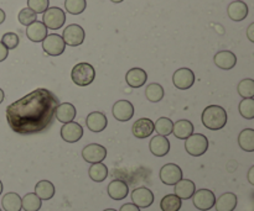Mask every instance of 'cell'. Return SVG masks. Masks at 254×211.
<instances>
[{"label":"cell","mask_w":254,"mask_h":211,"mask_svg":"<svg viewBox=\"0 0 254 211\" xmlns=\"http://www.w3.org/2000/svg\"><path fill=\"white\" fill-rule=\"evenodd\" d=\"M181 205H183L181 199L175 194L165 195L160 203V208L163 211H179L181 209Z\"/></svg>","instance_id":"obj_33"},{"label":"cell","mask_w":254,"mask_h":211,"mask_svg":"<svg viewBox=\"0 0 254 211\" xmlns=\"http://www.w3.org/2000/svg\"><path fill=\"white\" fill-rule=\"evenodd\" d=\"M129 188L126 182L121 179L112 180L108 185V195L113 200H123L128 197Z\"/></svg>","instance_id":"obj_20"},{"label":"cell","mask_w":254,"mask_h":211,"mask_svg":"<svg viewBox=\"0 0 254 211\" xmlns=\"http://www.w3.org/2000/svg\"><path fill=\"white\" fill-rule=\"evenodd\" d=\"M175 193L174 194L181 200H188L192 198V195L196 192V185L192 180L190 179H181L175 184Z\"/></svg>","instance_id":"obj_19"},{"label":"cell","mask_w":254,"mask_h":211,"mask_svg":"<svg viewBox=\"0 0 254 211\" xmlns=\"http://www.w3.org/2000/svg\"><path fill=\"white\" fill-rule=\"evenodd\" d=\"M149 148H150V152L155 157H164L170 151V142L166 137L158 135L151 138L150 143H149Z\"/></svg>","instance_id":"obj_17"},{"label":"cell","mask_w":254,"mask_h":211,"mask_svg":"<svg viewBox=\"0 0 254 211\" xmlns=\"http://www.w3.org/2000/svg\"><path fill=\"white\" fill-rule=\"evenodd\" d=\"M112 2H116V4H118V2H122L123 1V0H111Z\"/></svg>","instance_id":"obj_47"},{"label":"cell","mask_w":254,"mask_h":211,"mask_svg":"<svg viewBox=\"0 0 254 211\" xmlns=\"http://www.w3.org/2000/svg\"><path fill=\"white\" fill-rule=\"evenodd\" d=\"M59 104V98L52 91L39 88L7 106L6 121L20 135L39 133L51 125Z\"/></svg>","instance_id":"obj_1"},{"label":"cell","mask_w":254,"mask_h":211,"mask_svg":"<svg viewBox=\"0 0 254 211\" xmlns=\"http://www.w3.org/2000/svg\"><path fill=\"white\" fill-rule=\"evenodd\" d=\"M7 54H9V49H7L6 47L1 43V41H0V62L5 61L7 57Z\"/></svg>","instance_id":"obj_41"},{"label":"cell","mask_w":254,"mask_h":211,"mask_svg":"<svg viewBox=\"0 0 254 211\" xmlns=\"http://www.w3.org/2000/svg\"><path fill=\"white\" fill-rule=\"evenodd\" d=\"M131 200H133V204L135 207H138L139 209L140 208L145 209V208H149L153 205L154 194L148 188H136L131 193Z\"/></svg>","instance_id":"obj_14"},{"label":"cell","mask_w":254,"mask_h":211,"mask_svg":"<svg viewBox=\"0 0 254 211\" xmlns=\"http://www.w3.org/2000/svg\"><path fill=\"white\" fill-rule=\"evenodd\" d=\"M228 16L233 21H242L247 17L248 15V5L246 2L237 0V1H233L228 5Z\"/></svg>","instance_id":"obj_24"},{"label":"cell","mask_w":254,"mask_h":211,"mask_svg":"<svg viewBox=\"0 0 254 211\" xmlns=\"http://www.w3.org/2000/svg\"><path fill=\"white\" fill-rule=\"evenodd\" d=\"M160 179L166 185H175L183 179V170L175 163H168L160 169Z\"/></svg>","instance_id":"obj_10"},{"label":"cell","mask_w":254,"mask_h":211,"mask_svg":"<svg viewBox=\"0 0 254 211\" xmlns=\"http://www.w3.org/2000/svg\"><path fill=\"white\" fill-rule=\"evenodd\" d=\"M185 150L192 157H200L208 150V140L202 133H192L185 141Z\"/></svg>","instance_id":"obj_4"},{"label":"cell","mask_w":254,"mask_h":211,"mask_svg":"<svg viewBox=\"0 0 254 211\" xmlns=\"http://www.w3.org/2000/svg\"><path fill=\"white\" fill-rule=\"evenodd\" d=\"M253 29H254V24H251L250 27H248V31H247V35H248V39H250L251 42H254V37H253Z\"/></svg>","instance_id":"obj_43"},{"label":"cell","mask_w":254,"mask_h":211,"mask_svg":"<svg viewBox=\"0 0 254 211\" xmlns=\"http://www.w3.org/2000/svg\"><path fill=\"white\" fill-rule=\"evenodd\" d=\"M202 124L208 130H221L227 124V113L222 106H207L202 113Z\"/></svg>","instance_id":"obj_2"},{"label":"cell","mask_w":254,"mask_h":211,"mask_svg":"<svg viewBox=\"0 0 254 211\" xmlns=\"http://www.w3.org/2000/svg\"><path fill=\"white\" fill-rule=\"evenodd\" d=\"M82 136H83V128H82V126L79 124L73 123V121L64 124L61 127V137L66 142H77V141L81 140Z\"/></svg>","instance_id":"obj_13"},{"label":"cell","mask_w":254,"mask_h":211,"mask_svg":"<svg viewBox=\"0 0 254 211\" xmlns=\"http://www.w3.org/2000/svg\"><path fill=\"white\" fill-rule=\"evenodd\" d=\"M82 157L87 163H102L107 157V150L102 145L91 143L82 150Z\"/></svg>","instance_id":"obj_9"},{"label":"cell","mask_w":254,"mask_h":211,"mask_svg":"<svg viewBox=\"0 0 254 211\" xmlns=\"http://www.w3.org/2000/svg\"><path fill=\"white\" fill-rule=\"evenodd\" d=\"M238 94L242 96L243 99H250L254 96V81L253 79H243L238 84Z\"/></svg>","instance_id":"obj_35"},{"label":"cell","mask_w":254,"mask_h":211,"mask_svg":"<svg viewBox=\"0 0 254 211\" xmlns=\"http://www.w3.org/2000/svg\"><path fill=\"white\" fill-rule=\"evenodd\" d=\"M0 211H1V209H0Z\"/></svg>","instance_id":"obj_50"},{"label":"cell","mask_w":254,"mask_h":211,"mask_svg":"<svg viewBox=\"0 0 254 211\" xmlns=\"http://www.w3.org/2000/svg\"><path fill=\"white\" fill-rule=\"evenodd\" d=\"M4 98H5L4 91H2V89H0V104H1L2 101H4Z\"/></svg>","instance_id":"obj_46"},{"label":"cell","mask_w":254,"mask_h":211,"mask_svg":"<svg viewBox=\"0 0 254 211\" xmlns=\"http://www.w3.org/2000/svg\"><path fill=\"white\" fill-rule=\"evenodd\" d=\"M192 203L196 209L201 211H207L215 207L216 197L213 192L208 189H200L192 195Z\"/></svg>","instance_id":"obj_8"},{"label":"cell","mask_w":254,"mask_h":211,"mask_svg":"<svg viewBox=\"0 0 254 211\" xmlns=\"http://www.w3.org/2000/svg\"><path fill=\"white\" fill-rule=\"evenodd\" d=\"M49 0H27V7L35 14H42L49 9Z\"/></svg>","instance_id":"obj_39"},{"label":"cell","mask_w":254,"mask_h":211,"mask_svg":"<svg viewBox=\"0 0 254 211\" xmlns=\"http://www.w3.org/2000/svg\"><path fill=\"white\" fill-rule=\"evenodd\" d=\"M112 113L116 120L126 123L134 116V106L128 100H119L113 105Z\"/></svg>","instance_id":"obj_12"},{"label":"cell","mask_w":254,"mask_h":211,"mask_svg":"<svg viewBox=\"0 0 254 211\" xmlns=\"http://www.w3.org/2000/svg\"><path fill=\"white\" fill-rule=\"evenodd\" d=\"M240 114L247 120L254 119V99H243L240 104Z\"/></svg>","instance_id":"obj_37"},{"label":"cell","mask_w":254,"mask_h":211,"mask_svg":"<svg viewBox=\"0 0 254 211\" xmlns=\"http://www.w3.org/2000/svg\"><path fill=\"white\" fill-rule=\"evenodd\" d=\"M119 211H140V209L131 203H128V204H124Z\"/></svg>","instance_id":"obj_42"},{"label":"cell","mask_w":254,"mask_h":211,"mask_svg":"<svg viewBox=\"0 0 254 211\" xmlns=\"http://www.w3.org/2000/svg\"><path fill=\"white\" fill-rule=\"evenodd\" d=\"M131 131L136 138H148L154 132V123L150 119H139L134 123Z\"/></svg>","instance_id":"obj_15"},{"label":"cell","mask_w":254,"mask_h":211,"mask_svg":"<svg viewBox=\"0 0 254 211\" xmlns=\"http://www.w3.org/2000/svg\"><path fill=\"white\" fill-rule=\"evenodd\" d=\"M26 36L32 42H42L47 36V27L41 21H35L26 29Z\"/></svg>","instance_id":"obj_23"},{"label":"cell","mask_w":254,"mask_h":211,"mask_svg":"<svg viewBox=\"0 0 254 211\" xmlns=\"http://www.w3.org/2000/svg\"><path fill=\"white\" fill-rule=\"evenodd\" d=\"M66 22V14L60 7H49L46 11L44 12V17H42V24L50 30H59Z\"/></svg>","instance_id":"obj_5"},{"label":"cell","mask_w":254,"mask_h":211,"mask_svg":"<svg viewBox=\"0 0 254 211\" xmlns=\"http://www.w3.org/2000/svg\"><path fill=\"white\" fill-rule=\"evenodd\" d=\"M89 178L96 183H102L108 177V168L103 163H94L88 169Z\"/></svg>","instance_id":"obj_30"},{"label":"cell","mask_w":254,"mask_h":211,"mask_svg":"<svg viewBox=\"0 0 254 211\" xmlns=\"http://www.w3.org/2000/svg\"><path fill=\"white\" fill-rule=\"evenodd\" d=\"M87 127L92 131V132H101L104 128L107 127V116L103 113H99V111H94L91 113L86 119Z\"/></svg>","instance_id":"obj_18"},{"label":"cell","mask_w":254,"mask_h":211,"mask_svg":"<svg viewBox=\"0 0 254 211\" xmlns=\"http://www.w3.org/2000/svg\"><path fill=\"white\" fill-rule=\"evenodd\" d=\"M76 108L69 103L59 104L56 110H55V116H56L57 120L62 124H67L73 121V119L76 118Z\"/></svg>","instance_id":"obj_21"},{"label":"cell","mask_w":254,"mask_h":211,"mask_svg":"<svg viewBox=\"0 0 254 211\" xmlns=\"http://www.w3.org/2000/svg\"><path fill=\"white\" fill-rule=\"evenodd\" d=\"M253 173H254V167H251L250 172H248V180L252 185H254V178H253Z\"/></svg>","instance_id":"obj_44"},{"label":"cell","mask_w":254,"mask_h":211,"mask_svg":"<svg viewBox=\"0 0 254 211\" xmlns=\"http://www.w3.org/2000/svg\"><path fill=\"white\" fill-rule=\"evenodd\" d=\"M213 61H215V64L218 68L228 71V69H232L236 66V63H237V57L231 51H221L215 54Z\"/></svg>","instance_id":"obj_22"},{"label":"cell","mask_w":254,"mask_h":211,"mask_svg":"<svg viewBox=\"0 0 254 211\" xmlns=\"http://www.w3.org/2000/svg\"><path fill=\"white\" fill-rule=\"evenodd\" d=\"M238 145L246 152H254V130L245 128L238 136Z\"/></svg>","instance_id":"obj_29"},{"label":"cell","mask_w":254,"mask_h":211,"mask_svg":"<svg viewBox=\"0 0 254 211\" xmlns=\"http://www.w3.org/2000/svg\"><path fill=\"white\" fill-rule=\"evenodd\" d=\"M216 211H233L237 207V195L233 193H225L215 203Z\"/></svg>","instance_id":"obj_25"},{"label":"cell","mask_w":254,"mask_h":211,"mask_svg":"<svg viewBox=\"0 0 254 211\" xmlns=\"http://www.w3.org/2000/svg\"><path fill=\"white\" fill-rule=\"evenodd\" d=\"M173 127L174 123L168 118L158 119L156 123L154 124V130L159 133V136H164V137L173 133Z\"/></svg>","instance_id":"obj_34"},{"label":"cell","mask_w":254,"mask_h":211,"mask_svg":"<svg viewBox=\"0 0 254 211\" xmlns=\"http://www.w3.org/2000/svg\"><path fill=\"white\" fill-rule=\"evenodd\" d=\"M164 94H165L164 88L158 83L149 84L145 89L146 99L151 101V103H159L164 98Z\"/></svg>","instance_id":"obj_32"},{"label":"cell","mask_w":254,"mask_h":211,"mask_svg":"<svg viewBox=\"0 0 254 211\" xmlns=\"http://www.w3.org/2000/svg\"><path fill=\"white\" fill-rule=\"evenodd\" d=\"M148 81V74L141 68H131L127 72L126 82L130 88H140Z\"/></svg>","instance_id":"obj_16"},{"label":"cell","mask_w":254,"mask_h":211,"mask_svg":"<svg viewBox=\"0 0 254 211\" xmlns=\"http://www.w3.org/2000/svg\"><path fill=\"white\" fill-rule=\"evenodd\" d=\"M2 209L5 211H21V198L16 193H7L2 197Z\"/></svg>","instance_id":"obj_28"},{"label":"cell","mask_w":254,"mask_h":211,"mask_svg":"<svg viewBox=\"0 0 254 211\" xmlns=\"http://www.w3.org/2000/svg\"><path fill=\"white\" fill-rule=\"evenodd\" d=\"M86 0H64V7L66 11L72 15H79L86 10Z\"/></svg>","instance_id":"obj_36"},{"label":"cell","mask_w":254,"mask_h":211,"mask_svg":"<svg viewBox=\"0 0 254 211\" xmlns=\"http://www.w3.org/2000/svg\"><path fill=\"white\" fill-rule=\"evenodd\" d=\"M173 133L176 138L180 140H186L193 133V125L189 120H179L174 124Z\"/></svg>","instance_id":"obj_26"},{"label":"cell","mask_w":254,"mask_h":211,"mask_svg":"<svg viewBox=\"0 0 254 211\" xmlns=\"http://www.w3.org/2000/svg\"><path fill=\"white\" fill-rule=\"evenodd\" d=\"M174 85L181 90L190 89L195 83V73L189 68H180L173 76Z\"/></svg>","instance_id":"obj_11"},{"label":"cell","mask_w":254,"mask_h":211,"mask_svg":"<svg viewBox=\"0 0 254 211\" xmlns=\"http://www.w3.org/2000/svg\"><path fill=\"white\" fill-rule=\"evenodd\" d=\"M42 48H44L45 53H47L49 56H60L64 52L66 43H64L62 36L57 34H51L47 35L42 41Z\"/></svg>","instance_id":"obj_6"},{"label":"cell","mask_w":254,"mask_h":211,"mask_svg":"<svg viewBox=\"0 0 254 211\" xmlns=\"http://www.w3.org/2000/svg\"><path fill=\"white\" fill-rule=\"evenodd\" d=\"M55 192V185L52 184L49 180H40L35 187V194L40 198L41 200H50L54 198Z\"/></svg>","instance_id":"obj_27"},{"label":"cell","mask_w":254,"mask_h":211,"mask_svg":"<svg viewBox=\"0 0 254 211\" xmlns=\"http://www.w3.org/2000/svg\"><path fill=\"white\" fill-rule=\"evenodd\" d=\"M1 193H2V183L1 180H0V195H1Z\"/></svg>","instance_id":"obj_48"},{"label":"cell","mask_w":254,"mask_h":211,"mask_svg":"<svg viewBox=\"0 0 254 211\" xmlns=\"http://www.w3.org/2000/svg\"><path fill=\"white\" fill-rule=\"evenodd\" d=\"M5 17H6V15H5L4 10H1V9H0V25H1L2 22L5 21Z\"/></svg>","instance_id":"obj_45"},{"label":"cell","mask_w":254,"mask_h":211,"mask_svg":"<svg viewBox=\"0 0 254 211\" xmlns=\"http://www.w3.org/2000/svg\"><path fill=\"white\" fill-rule=\"evenodd\" d=\"M41 205V199L35 193H29L21 199V207L25 211H39Z\"/></svg>","instance_id":"obj_31"},{"label":"cell","mask_w":254,"mask_h":211,"mask_svg":"<svg viewBox=\"0 0 254 211\" xmlns=\"http://www.w3.org/2000/svg\"><path fill=\"white\" fill-rule=\"evenodd\" d=\"M19 36L14 32H6V34L2 35L1 43L6 47L7 49H14L19 46Z\"/></svg>","instance_id":"obj_40"},{"label":"cell","mask_w":254,"mask_h":211,"mask_svg":"<svg viewBox=\"0 0 254 211\" xmlns=\"http://www.w3.org/2000/svg\"><path fill=\"white\" fill-rule=\"evenodd\" d=\"M17 19H19L20 24L21 25H24V26H29V25H31L32 22L36 21L37 14H35V12L32 11L31 9H29V7H24V9H21V11L19 12Z\"/></svg>","instance_id":"obj_38"},{"label":"cell","mask_w":254,"mask_h":211,"mask_svg":"<svg viewBox=\"0 0 254 211\" xmlns=\"http://www.w3.org/2000/svg\"><path fill=\"white\" fill-rule=\"evenodd\" d=\"M71 78L73 83L78 86H87L89 84L93 83L94 78H96V69L93 66L89 63L82 62V63L76 64L72 69Z\"/></svg>","instance_id":"obj_3"},{"label":"cell","mask_w":254,"mask_h":211,"mask_svg":"<svg viewBox=\"0 0 254 211\" xmlns=\"http://www.w3.org/2000/svg\"><path fill=\"white\" fill-rule=\"evenodd\" d=\"M104 211H117V210H114V209H106Z\"/></svg>","instance_id":"obj_49"},{"label":"cell","mask_w":254,"mask_h":211,"mask_svg":"<svg viewBox=\"0 0 254 211\" xmlns=\"http://www.w3.org/2000/svg\"><path fill=\"white\" fill-rule=\"evenodd\" d=\"M84 36H86L84 30L77 24L68 25L64 30V34H62V39H64V43L71 47H76L83 43Z\"/></svg>","instance_id":"obj_7"}]
</instances>
